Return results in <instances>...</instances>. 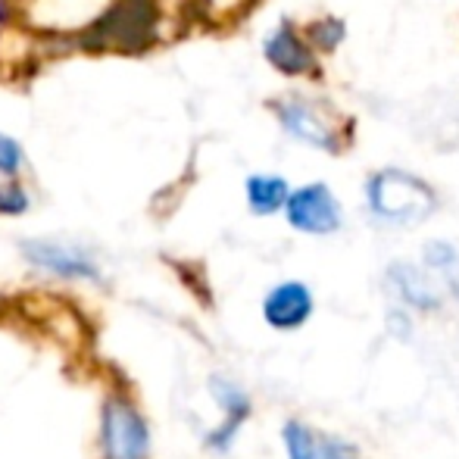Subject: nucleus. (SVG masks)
Masks as SVG:
<instances>
[{
    "mask_svg": "<svg viewBox=\"0 0 459 459\" xmlns=\"http://www.w3.org/2000/svg\"><path fill=\"white\" fill-rule=\"evenodd\" d=\"M163 0H109L100 16L69 41V48L85 54H147L163 29Z\"/></svg>",
    "mask_w": 459,
    "mask_h": 459,
    "instance_id": "nucleus-1",
    "label": "nucleus"
},
{
    "mask_svg": "<svg viewBox=\"0 0 459 459\" xmlns=\"http://www.w3.org/2000/svg\"><path fill=\"white\" fill-rule=\"evenodd\" d=\"M273 116L288 138L325 153H341L347 147L351 122L334 113L325 100H313L303 94H281L273 100Z\"/></svg>",
    "mask_w": 459,
    "mask_h": 459,
    "instance_id": "nucleus-2",
    "label": "nucleus"
},
{
    "mask_svg": "<svg viewBox=\"0 0 459 459\" xmlns=\"http://www.w3.org/2000/svg\"><path fill=\"white\" fill-rule=\"evenodd\" d=\"M366 200L375 219L387 225L425 222L437 210V194L429 182L406 169H381L368 178Z\"/></svg>",
    "mask_w": 459,
    "mask_h": 459,
    "instance_id": "nucleus-3",
    "label": "nucleus"
},
{
    "mask_svg": "<svg viewBox=\"0 0 459 459\" xmlns=\"http://www.w3.org/2000/svg\"><path fill=\"white\" fill-rule=\"evenodd\" d=\"M284 219L303 235H334L344 225V210L325 182L303 185L284 200Z\"/></svg>",
    "mask_w": 459,
    "mask_h": 459,
    "instance_id": "nucleus-4",
    "label": "nucleus"
},
{
    "mask_svg": "<svg viewBox=\"0 0 459 459\" xmlns=\"http://www.w3.org/2000/svg\"><path fill=\"white\" fill-rule=\"evenodd\" d=\"M151 435L144 419L128 400L109 397L103 406V456L107 459H147Z\"/></svg>",
    "mask_w": 459,
    "mask_h": 459,
    "instance_id": "nucleus-5",
    "label": "nucleus"
},
{
    "mask_svg": "<svg viewBox=\"0 0 459 459\" xmlns=\"http://www.w3.org/2000/svg\"><path fill=\"white\" fill-rule=\"evenodd\" d=\"M19 250L41 273L60 278H82V281H100V269H97L94 256L79 244L54 241V238H25V241H19Z\"/></svg>",
    "mask_w": 459,
    "mask_h": 459,
    "instance_id": "nucleus-6",
    "label": "nucleus"
},
{
    "mask_svg": "<svg viewBox=\"0 0 459 459\" xmlns=\"http://www.w3.org/2000/svg\"><path fill=\"white\" fill-rule=\"evenodd\" d=\"M263 56L275 73L288 75V79H307L319 69L316 63V48L309 38L297 29L290 19H281L263 41Z\"/></svg>",
    "mask_w": 459,
    "mask_h": 459,
    "instance_id": "nucleus-7",
    "label": "nucleus"
},
{
    "mask_svg": "<svg viewBox=\"0 0 459 459\" xmlns=\"http://www.w3.org/2000/svg\"><path fill=\"white\" fill-rule=\"evenodd\" d=\"M263 316L269 325L281 332L300 328L313 316V294L303 281H281L263 300Z\"/></svg>",
    "mask_w": 459,
    "mask_h": 459,
    "instance_id": "nucleus-8",
    "label": "nucleus"
},
{
    "mask_svg": "<svg viewBox=\"0 0 459 459\" xmlns=\"http://www.w3.org/2000/svg\"><path fill=\"white\" fill-rule=\"evenodd\" d=\"M288 459H359L357 450L341 437L316 431L303 422H284L281 429Z\"/></svg>",
    "mask_w": 459,
    "mask_h": 459,
    "instance_id": "nucleus-9",
    "label": "nucleus"
},
{
    "mask_svg": "<svg viewBox=\"0 0 459 459\" xmlns=\"http://www.w3.org/2000/svg\"><path fill=\"white\" fill-rule=\"evenodd\" d=\"M210 391H212V397H216V403L225 410V425L222 429H216L210 437H206V444H210L212 450H229L231 447V441H235V435H238V429H241L244 422H247V416H250V397L241 391L238 385H231V381H225V378H210Z\"/></svg>",
    "mask_w": 459,
    "mask_h": 459,
    "instance_id": "nucleus-10",
    "label": "nucleus"
},
{
    "mask_svg": "<svg viewBox=\"0 0 459 459\" xmlns=\"http://www.w3.org/2000/svg\"><path fill=\"white\" fill-rule=\"evenodd\" d=\"M290 194V185L284 176L275 172H254L244 178V197H247V210L254 216H275L284 210V200Z\"/></svg>",
    "mask_w": 459,
    "mask_h": 459,
    "instance_id": "nucleus-11",
    "label": "nucleus"
},
{
    "mask_svg": "<svg viewBox=\"0 0 459 459\" xmlns=\"http://www.w3.org/2000/svg\"><path fill=\"white\" fill-rule=\"evenodd\" d=\"M387 278H391V284L397 288V294L403 297L410 307H416V309H437L441 307V297L435 294V288L429 284L425 273H419V269L410 266V263H394Z\"/></svg>",
    "mask_w": 459,
    "mask_h": 459,
    "instance_id": "nucleus-12",
    "label": "nucleus"
},
{
    "mask_svg": "<svg viewBox=\"0 0 459 459\" xmlns=\"http://www.w3.org/2000/svg\"><path fill=\"white\" fill-rule=\"evenodd\" d=\"M29 169V151L16 134L0 128V178H19Z\"/></svg>",
    "mask_w": 459,
    "mask_h": 459,
    "instance_id": "nucleus-13",
    "label": "nucleus"
},
{
    "mask_svg": "<svg viewBox=\"0 0 459 459\" xmlns=\"http://www.w3.org/2000/svg\"><path fill=\"white\" fill-rule=\"evenodd\" d=\"M31 210V191L29 185L19 178H0V216L19 219Z\"/></svg>",
    "mask_w": 459,
    "mask_h": 459,
    "instance_id": "nucleus-14",
    "label": "nucleus"
},
{
    "mask_svg": "<svg viewBox=\"0 0 459 459\" xmlns=\"http://www.w3.org/2000/svg\"><path fill=\"white\" fill-rule=\"evenodd\" d=\"M344 35H347L344 22H341V19H332V16L313 22V25H309V31H307L309 44H313L316 50H322V54H332V50L344 41Z\"/></svg>",
    "mask_w": 459,
    "mask_h": 459,
    "instance_id": "nucleus-15",
    "label": "nucleus"
},
{
    "mask_svg": "<svg viewBox=\"0 0 459 459\" xmlns=\"http://www.w3.org/2000/svg\"><path fill=\"white\" fill-rule=\"evenodd\" d=\"M247 6H250V0H197L200 16H204L210 25L235 22Z\"/></svg>",
    "mask_w": 459,
    "mask_h": 459,
    "instance_id": "nucleus-16",
    "label": "nucleus"
},
{
    "mask_svg": "<svg viewBox=\"0 0 459 459\" xmlns=\"http://www.w3.org/2000/svg\"><path fill=\"white\" fill-rule=\"evenodd\" d=\"M425 263H429V266H435V269H450V266H456V263H459V254L450 247V244L435 241V244H429V247H425Z\"/></svg>",
    "mask_w": 459,
    "mask_h": 459,
    "instance_id": "nucleus-17",
    "label": "nucleus"
},
{
    "mask_svg": "<svg viewBox=\"0 0 459 459\" xmlns=\"http://www.w3.org/2000/svg\"><path fill=\"white\" fill-rule=\"evenodd\" d=\"M450 288H454V294H456V300H459V273L450 275Z\"/></svg>",
    "mask_w": 459,
    "mask_h": 459,
    "instance_id": "nucleus-18",
    "label": "nucleus"
}]
</instances>
